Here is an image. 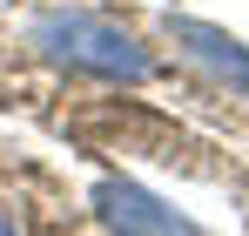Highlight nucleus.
Returning <instances> with one entry per match:
<instances>
[{"instance_id":"f257e3e1","label":"nucleus","mask_w":249,"mask_h":236,"mask_svg":"<svg viewBox=\"0 0 249 236\" xmlns=\"http://www.w3.org/2000/svg\"><path fill=\"white\" fill-rule=\"evenodd\" d=\"M27 47L68 68V75H94V81H115V88H142L155 75V54L142 47L135 27H122L115 14H94V7H47L34 14L27 27Z\"/></svg>"},{"instance_id":"f03ea898","label":"nucleus","mask_w":249,"mask_h":236,"mask_svg":"<svg viewBox=\"0 0 249 236\" xmlns=\"http://www.w3.org/2000/svg\"><path fill=\"white\" fill-rule=\"evenodd\" d=\"M88 209H94V223L108 236H209V230H196L182 209H168L155 189H142L135 176H101V182L88 189Z\"/></svg>"},{"instance_id":"7ed1b4c3","label":"nucleus","mask_w":249,"mask_h":236,"mask_svg":"<svg viewBox=\"0 0 249 236\" xmlns=\"http://www.w3.org/2000/svg\"><path fill=\"white\" fill-rule=\"evenodd\" d=\"M168 40H175L209 81H222L229 95L249 101V40L243 34H229V27H215V20H196V14H168Z\"/></svg>"},{"instance_id":"20e7f679","label":"nucleus","mask_w":249,"mask_h":236,"mask_svg":"<svg viewBox=\"0 0 249 236\" xmlns=\"http://www.w3.org/2000/svg\"><path fill=\"white\" fill-rule=\"evenodd\" d=\"M0 236H20V223H14V216H7V209H0Z\"/></svg>"}]
</instances>
